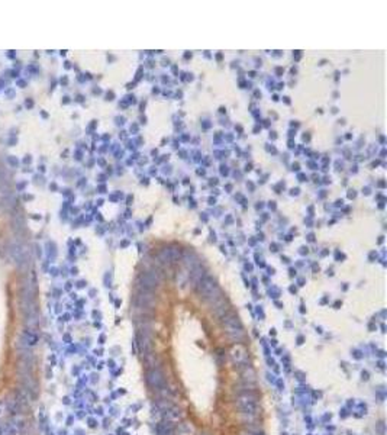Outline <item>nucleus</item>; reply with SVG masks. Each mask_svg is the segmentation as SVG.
<instances>
[{
  "instance_id": "39448f33",
  "label": "nucleus",
  "mask_w": 387,
  "mask_h": 435,
  "mask_svg": "<svg viewBox=\"0 0 387 435\" xmlns=\"http://www.w3.org/2000/svg\"><path fill=\"white\" fill-rule=\"evenodd\" d=\"M138 347H139V351L142 352L144 357H147L148 354H151V350H152V336H151L150 329H147V328L139 329V332H138Z\"/></svg>"
},
{
  "instance_id": "0eeeda50",
  "label": "nucleus",
  "mask_w": 387,
  "mask_h": 435,
  "mask_svg": "<svg viewBox=\"0 0 387 435\" xmlns=\"http://www.w3.org/2000/svg\"><path fill=\"white\" fill-rule=\"evenodd\" d=\"M229 357L232 360L234 364H245L247 363V358H248V354H247V350L244 345L241 344H235L231 351H229Z\"/></svg>"
},
{
  "instance_id": "9d476101",
  "label": "nucleus",
  "mask_w": 387,
  "mask_h": 435,
  "mask_svg": "<svg viewBox=\"0 0 387 435\" xmlns=\"http://www.w3.org/2000/svg\"><path fill=\"white\" fill-rule=\"evenodd\" d=\"M136 305L139 308H150L154 305V296L148 292H141L136 296Z\"/></svg>"
},
{
  "instance_id": "20e7f679",
  "label": "nucleus",
  "mask_w": 387,
  "mask_h": 435,
  "mask_svg": "<svg viewBox=\"0 0 387 435\" xmlns=\"http://www.w3.org/2000/svg\"><path fill=\"white\" fill-rule=\"evenodd\" d=\"M147 382L154 390H161L166 386V377L160 367H154L147 374Z\"/></svg>"
},
{
  "instance_id": "423d86ee",
  "label": "nucleus",
  "mask_w": 387,
  "mask_h": 435,
  "mask_svg": "<svg viewBox=\"0 0 387 435\" xmlns=\"http://www.w3.org/2000/svg\"><path fill=\"white\" fill-rule=\"evenodd\" d=\"M138 283H139V286L142 287L144 292H150L151 289H155L160 284V276L157 273L148 271V273L141 274Z\"/></svg>"
},
{
  "instance_id": "9b49d317",
  "label": "nucleus",
  "mask_w": 387,
  "mask_h": 435,
  "mask_svg": "<svg viewBox=\"0 0 387 435\" xmlns=\"http://www.w3.org/2000/svg\"><path fill=\"white\" fill-rule=\"evenodd\" d=\"M174 434V430H173V425L168 424V422H161L157 425V435H173Z\"/></svg>"
},
{
  "instance_id": "f257e3e1",
  "label": "nucleus",
  "mask_w": 387,
  "mask_h": 435,
  "mask_svg": "<svg viewBox=\"0 0 387 435\" xmlns=\"http://www.w3.org/2000/svg\"><path fill=\"white\" fill-rule=\"evenodd\" d=\"M196 290H197V293H199L204 301L215 302V301L220 299L219 287H218L215 279L210 277V276H203V277L196 283Z\"/></svg>"
},
{
  "instance_id": "1a4fd4ad",
  "label": "nucleus",
  "mask_w": 387,
  "mask_h": 435,
  "mask_svg": "<svg viewBox=\"0 0 387 435\" xmlns=\"http://www.w3.org/2000/svg\"><path fill=\"white\" fill-rule=\"evenodd\" d=\"M179 257H180V251H177V250H171V248H164V250H161L160 254H158V260H160L163 264H171V263L176 261Z\"/></svg>"
},
{
  "instance_id": "f03ea898",
  "label": "nucleus",
  "mask_w": 387,
  "mask_h": 435,
  "mask_svg": "<svg viewBox=\"0 0 387 435\" xmlns=\"http://www.w3.org/2000/svg\"><path fill=\"white\" fill-rule=\"evenodd\" d=\"M236 405L241 411L242 415L248 417V418H254L257 417V411H258V406H257V401H255V396L250 392H244V393H239L238 398H236Z\"/></svg>"
},
{
  "instance_id": "f8f14e48",
  "label": "nucleus",
  "mask_w": 387,
  "mask_h": 435,
  "mask_svg": "<svg viewBox=\"0 0 387 435\" xmlns=\"http://www.w3.org/2000/svg\"><path fill=\"white\" fill-rule=\"evenodd\" d=\"M176 433H177V435H193L194 428L187 422H182V424H179Z\"/></svg>"
},
{
  "instance_id": "7ed1b4c3",
  "label": "nucleus",
  "mask_w": 387,
  "mask_h": 435,
  "mask_svg": "<svg viewBox=\"0 0 387 435\" xmlns=\"http://www.w3.org/2000/svg\"><path fill=\"white\" fill-rule=\"evenodd\" d=\"M223 329L231 338H234L236 341H239L244 336V328L238 321V318H226L223 321Z\"/></svg>"
},
{
  "instance_id": "6e6552de",
  "label": "nucleus",
  "mask_w": 387,
  "mask_h": 435,
  "mask_svg": "<svg viewBox=\"0 0 387 435\" xmlns=\"http://www.w3.org/2000/svg\"><path fill=\"white\" fill-rule=\"evenodd\" d=\"M163 417H164V421L166 422H168V424H179V422H182V419H183V412H182V409L180 408H177V406H170V408H167L164 412H163Z\"/></svg>"
}]
</instances>
